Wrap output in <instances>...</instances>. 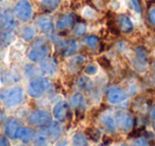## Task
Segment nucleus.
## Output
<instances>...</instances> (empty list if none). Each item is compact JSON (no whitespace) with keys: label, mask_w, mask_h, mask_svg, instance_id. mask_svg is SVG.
Returning <instances> with one entry per match:
<instances>
[{"label":"nucleus","mask_w":155,"mask_h":146,"mask_svg":"<svg viewBox=\"0 0 155 146\" xmlns=\"http://www.w3.org/2000/svg\"><path fill=\"white\" fill-rule=\"evenodd\" d=\"M50 52V45L45 39H38L34 42L32 48L29 50L28 58L31 62H41L48 57Z\"/></svg>","instance_id":"obj_1"},{"label":"nucleus","mask_w":155,"mask_h":146,"mask_svg":"<svg viewBox=\"0 0 155 146\" xmlns=\"http://www.w3.org/2000/svg\"><path fill=\"white\" fill-rule=\"evenodd\" d=\"M0 98L8 107H16L19 103H21L24 99V91L20 86H13L0 93Z\"/></svg>","instance_id":"obj_2"},{"label":"nucleus","mask_w":155,"mask_h":146,"mask_svg":"<svg viewBox=\"0 0 155 146\" xmlns=\"http://www.w3.org/2000/svg\"><path fill=\"white\" fill-rule=\"evenodd\" d=\"M51 82L46 78H35L29 83L28 94L33 98H38L50 89Z\"/></svg>","instance_id":"obj_3"},{"label":"nucleus","mask_w":155,"mask_h":146,"mask_svg":"<svg viewBox=\"0 0 155 146\" xmlns=\"http://www.w3.org/2000/svg\"><path fill=\"white\" fill-rule=\"evenodd\" d=\"M15 16L22 23H28L32 18L33 10L29 0H19L15 5Z\"/></svg>","instance_id":"obj_4"},{"label":"nucleus","mask_w":155,"mask_h":146,"mask_svg":"<svg viewBox=\"0 0 155 146\" xmlns=\"http://www.w3.org/2000/svg\"><path fill=\"white\" fill-rule=\"evenodd\" d=\"M28 122L33 126L48 127L51 125V116L45 110H35L30 113Z\"/></svg>","instance_id":"obj_5"},{"label":"nucleus","mask_w":155,"mask_h":146,"mask_svg":"<svg viewBox=\"0 0 155 146\" xmlns=\"http://www.w3.org/2000/svg\"><path fill=\"white\" fill-rule=\"evenodd\" d=\"M52 113H53V116L56 120L64 123L67 120H69L71 116L70 106L66 101H60L53 107V112Z\"/></svg>","instance_id":"obj_6"},{"label":"nucleus","mask_w":155,"mask_h":146,"mask_svg":"<svg viewBox=\"0 0 155 146\" xmlns=\"http://www.w3.org/2000/svg\"><path fill=\"white\" fill-rule=\"evenodd\" d=\"M35 24L39 28V30L43 33L47 34L49 37H51L52 41H55L56 36L54 33V25L52 23V19L48 16H41L35 20Z\"/></svg>","instance_id":"obj_7"},{"label":"nucleus","mask_w":155,"mask_h":146,"mask_svg":"<svg viewBox=\"0 0 155 146\" xmlns=\"http://www.w3.org/2000/svg\"><path fill=\"white\" fill-rule=\"evenodd\" d=\"M56 46L63 57H70L77 52L78 45L73 40H58Z\"/></svg>","instance_id":"obj_8"},{"label":"nucleus","mask_w":155,"mask_h":146,"mask_svg":"<svg viewBox=\"0 0 155 146\" xmlns=\"http://www.w3.org/2000/svg\"><path fill=\"white\" fill-rule=\"evenodd\" d=\"M75 24V16L72 13L63 14L58 18L55 24V28L58 31H66L70 29Z\"/></svg>","instance_id":"obj_9"},{"label":"nucleus","mask_w":155,"mask_h":146,"mask_svg":"<svg viewBox=\"0 0 155 146\" xmlns=\"http://www.w3.org/2000/svg\"><path fill=\"white\" fill-rule=\"evenodd\" d=\"M16 26V22L15 18H14V15L8 10H5V11L0 12V27L8 31H11L15 28Z\"/></svg>","instance_id":"obj_10"},{"label":"nucleus","mask_w":155,"mask_h":146,"mask_svg":"<svg viewBox=\"0 0 155 146\" xmlns=\"http://www.w3.org/2000/svg\"><path fill=\"white\" fill-rule=\"evenodd\" d=\"M107 101L110 103H113V105H116V103H119L125 98V94L123 93L122 90H120L119 88H110L107 91Z\"/></svg>","instance_id":"obj_11"},{"label":"nucleus","mask_w":155,"mask_h":146,"mask_svg":"<svg viewBox=\"0 0 155 146\" xmlns=\"http://www.w3.org/2000/svg\"><path fill=\"white\" fill-rule=\"evenodd\" d=\"M18 128H19V123H18V120H16L15 118H13V117L8 118L5 125V131L8 137H12V139H16V133H17Z\"/></svg>","instance_id":"obj_12"},{"label":"nucleus","mask_w":155,"mask_h":146,"mask_svg":"<svg viewBox=\"0 0 155 146\" xmlns=\"http://www.w3.org/2000/svg\"><path fill=\"white\" fill-rule=\"evenodd\" d=\"M34 137L35 131L32 128H29V127H19L17 130V133H16V139L20 140V141L25 142V143L30 142Z\"/></svg>","instance_id":"obj_13"},{"label":"nucleus","mask_w":155,"mask_h":146,"mask_svg":"<svg viewBox=\"0 0 155 146\" xmlns=\"http://www.w3.org/2000/svg\"><path fill=\"white\" fill-rule=\"evenodd\" d=\"M71 105L74 108V110L77 112H84L85 107H86V101L83 96V94L81 93H75L72 97H71Z\"/></svg>","instance_id":"obj_14"},{"label":"nucleus","mask_w":155,"mask_h":146,"mask_svg":"<svg viewBox=\"0 0 155 146\" xmlns=\"http://www.w3.org/2000/svg\"><path fill=\"white\" fill-rule=\"evenodd\" d=\"M77 86L80 90L82 91H86V92H89V91L93 90L94 88V83L88 77L86 76H80V77L77 79Z\"/></svg>","instance_id":"obj_15"},{"label":"nucleus","mask_w":155,"mask_h":146,"mask_svg":"<svg viewBox=\"0 0 155 146\" xmlns=\"http://www.w3.org/2000/svg\"><path fill=\"white\" fill-rule=\"evenodd\" d=\"M62 0H41V9L46 13H51V12L55 11L61 5Z\"/></svg>","instance_id":"obj_16"},{"label":"nucleus","mask_w":155,"mask_h":146,"mask_svg":"<svg viewBox=\"0 0 155 146\" xmlns=\"http://www.w3.org/2000/svg\"><path fill=\"white\" fill-rule=\"evenodd\" d=\"M117 23H118L119 27L121 28V30L124 33H129L130 31L133 29V26H132V23L127 16L124 15H119L118 19H117Z\"/></svg>","instance_id":"obj_17"},{"label":"nucleus","mask_w":155,"mask_h":146,"mask_svg":"<svg viewBox=\"0 0 155 146\" xmlns=\"http://www.w3.org/2000/svg\"><path fill=\"white\" fill-rule=\"evenodd\" d=\"M41 69L46 74H52L55 73L56 71V66L54 64V62L52 60H47V59H44L43 61H41V65H39Z\"/></svg>","instance_id":"obj_18"},{"label":"nucleus","mask_w":155,"mask_h":146,"mask_svg":"<svg viewBox=\"0 0 155 146\" xmlns=\"http://www.w3.org/2000/svg\"><path fill=\"white\" fill-rule=\"evenodd\" d=\"M83 42L91 49H97L98 46L100 45V39L97 35H87L86 37H84Z\"/></svg>","instance_id":"obj_19"},{"label":"nucleus","mask_w":155,"mask_h":146,"mask_svg":"<svg viewBox=\"0 0 155 146\" xmlns=\"http://www.w3.org/2000/svg\"><path fill=\"white\" fill-rule=\"evenodd\" d=\"M35 34H36V30H35L34 27L27 26V27H25V28L22 29L21 37L26 42H30V41H32V40L35 37Z\"/></svg>","instance_id":"obj_20"},{"label":"nucleus","mask_w":155,"mask_h":146,"mask_svg":"<svg viewBox=\"0 0 155 146\" xmlns=\"http://www.w3.org/2000/svg\"><path fill=\"white\" fill-rule=\"evenodd\" d=\"M72 142L75 146H87L88 145V142H87L86 137L81 132L75 133V134L73 135Z\"/></svg>","instance_id":"obj_21"},{"label":"nucleus","mask_w":155,"mask_h":146,"mask_svg":"<svg viewBox=\"0 0 155 146\" xmlns=\"http://www.w3.org/2000/svg\"><path fill=\"white\" fill-rule=\"evenodd\" d=\"M73 32L74 35L78 37H81L85 34L86 32V24L84 22H78L74 24V28H73Z\"/></svg>","instance_id":"obj_22"},{"label":"nucleus","mask_w":155,"mask_h":146,"mask_svg":"<svg viewBox=\"0 0 155 146\" xmlns=\"http://www.w3.org/2000/svg\"><path fill=\"white\" fill-rule=\"evenodd\" d=\"M117 123H118V125L120 127L127 129V128H129L130 125H131V118L125 115V114L119 113V114H117Z\"/></svg>","instance_id":"obj_23"},{"label":"nucleus","mask_w":155,"mask_h":146,"mask_svg":"<svg viewBox=\"0 0 155 146\" xmlns=\"http://www.w3.org/2000/svg\"><path fill=\"white\" fill-rule=\"evenodd\" d=\"M86 134L89 137V139L93 140L94 142H98L100 139V132L96 128H87L86 129Z\"/></svg>","instance_id":"obj_24"},{"label":"nucleus","mask_w":155,"mask_h":146,"mask_svg":"<svg viewBox=\"0 0 155 146\" xmlns=\"http://www.w3.org/2000/svg\"><path fill=\"white\" fill-rule=\"evenodd\" d=\"M101 120L104 124V126H105L108 130H114L115 129V122L110 115H103L101 118Z\"/></svg>","instance_id":"obj_25"},{"label":"nucleus","mask_w":155,"mask_h":146,"mask_svg":"<svg viewBox=\"0 0 155 146\" xmlns=\"http://www.w3.org/2000/svg\"><path fill=\"white\" fill-rule=\"evenodd\" d=\"M86 75H95L98 71V66L96 64H88L84 69Z\"/></svg>","instance_id":"obj_26"},{"label":"nucleus","mask_w":155,"mask_h":146,"mask_svg":"<svg viewBox=\"0 0 155 146\" xmlns=\"http://www.w3.org/2000/svg\"><path fill=\"white\" fill-rule=\"evenodd\" d=\"M0 146H10V142L5 135H0Z\"/></svg>","instance_id":"obj_27"},{"label":"nucleus","mask_w":155,"mask_h":146,"mask_svg":"<svg viewBox=\"0 0 155 146\" xmlns=\"http://www.w3.org/2000/svg\"><path fill=\"white\" fill-rule=\"evenodd\" d=\"M56 146H67V142H65V141H60L58 144H56Z\"/></svg>","instance_id":"obj_28"},{"label":"nucleus","mask_w":155,"mask_h":146,"mask_svg":"<svg viewBox=\"0 0 155 146\" xmlns=\"http://www.w3.org/2000/svg\"><path fill=\"white\" fill-rule=\"evenodd\" d=\"M36 146H49L48 144H46L45 142H38V144H37Z\"/></svg>","instance_id":"obj_29"},{"label":"nucleus","mask_w":155,"mask_h":146,"mask_svg":"<svg viewBox=\"0 0 155 146\" xmlns=\"http://www.w3.org/2000/svg\"><path fill=\"white\" fill-rule=\"evenodd\" d=\"M2 118H3V113H2V111H1V109H0V123H1Z\"/></svg>","instance_id":"obj_30"},{"label":"nucleus","mask_w":155,"mask_h":146,"mask_svg":"<svg viewBox=\"0 0 155 146\" xmlns=\"http://www.w3.org/2000/svg\"><path fill=\"white\" fill-rule=\"evenodd\" d=\"M20 146H26V145H20Z\"/></svg>","instance_id":"obj_31"}]
</instances>
